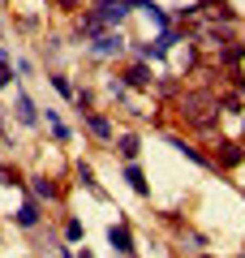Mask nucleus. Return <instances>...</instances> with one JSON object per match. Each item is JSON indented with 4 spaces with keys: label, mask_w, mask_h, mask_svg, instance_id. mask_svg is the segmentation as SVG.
I'll return each mask as SVG.
<instances>
[{
    "label": "nucleus",
    "mask_w": 245,
    "mask_h": 258,
    "mask_svg": "<svg viewBox=\"0 0 245 258\" xmlns=\"http://www.w3.org/2000/svg\"><path fill=\"white\" fill-rule=\"evenodd\" d=\"M18 224H22V228H35V224H39V207L35 203H22L18 207Z\"/></svg>",
    "instance_id": "39448f33"
},
{
    "label": "nucleus",
    "mask_w": 245,
    "mask_h": 258,
    "mask_svg": "<svg viewBox=\"0 0 245 258\" xmlns=\"http://www.w3.org/2000/svg\"><path fill=\"white\" fill-rule=\"evenodd\" d=\"M120 43H125L120 35H99V39H95V52H99V56H112V52H120Z\"/></svg>",
    "instance_id": "7ed1b4c3"
},
{
    "label": "nucleus",
    "mask_w": 245,
    "mask_h": 258,
    "mask_svg": "<svg viewBox=\"0 0 245 258\" xmlns=\"http://www.w3.org/2000/svg\"><path fill=\"white\" fill-rule=\"evenodd\" d=\"M125 82H129V86H146V82H151V74H146L142 64H134V69L125 74Z\"/></svg>",
    "instance_id": "0eeeda50"
},
{
    "label": "nucleus",
    "mask_w": 245,
    "mask_h": 258,
    "mask_svg": "<svg viewBox=\"0 0 245 258\" xmlns=\"http://www.w3.org/2000/svg\"><path fill=\"white\" fill-rule=\"evenodd\" d=\"M13 82V69H9V56H5V47H0V86Z\"/></svg>",
    "instance_id": "9b49d317"
},
{
    "label": "nucleus",
    "mask_w": 245,
    "mask_h": 258,
    "mask_svg": "<svg viewBox=\"0 0 245 258\" xmlns=\"http://www.w3.org/2000/svg\"><path fill=\"white\" fill-rule=\"evenodd\" d=\"M35 194H39V198H56V185L43 181V176H35Z\"/></svg>",
    "instance_id": "9d476101"
},
{
    "label": "nucleus",
    "mask_w": 245,
    "mask_h": 258,
    "mask_svg": "<svg viewBox=\"0 0 245 258\" xmlns=\"http://www.w3.org/2000/svg\"><path fill=\"white\" fill-rule=\"evenodd\" d=\"M78 181H82V185H91V189H95V172H91V164H82V168H78Z\"/></svg>",
    "instance_id": "ddd939ff"
},
{
    "label": "nucleus",
    "mask_w": 245,
    "mask_h": 258,
    "mask_svg": "<svg viewBox=\"0 0 245 258\" xmlns=\"http://www.w3.org/2000/svg\"><path fill=\"white\" fill-rule=\"evenodd\" d=\"M18 120H22V125H35V120H39V112H35V103H30L26 95H18Z\"/></svg>",
    "instance_id": "20e7f679"
},
{
    "label": "nucleus",
    "mask_w": 245,
    "mask_h": 258,
    "mask_svg": "<svg viewBox=\"0 0 245 258\" xmlns=\"http://www.w3.org/2000/svg\"><path fill=\"white\" fill-rule=\"evenodd\" d=\"M108 241L116 245V254H134V237H129L125 224H120V228H112V232H108Z\"/></svg>",
    "instance_id": "f257e3e1"
},
{
    "label": "nucleus",
    "mask_w": 245,
    "mask_h": 258,
    "mask_svg": "<svg viewBox=\"0 0 245 258\" xmlns=\"http://www.w3.org/2000/svg\"><path fill=\"white\" fill-rule=\"evenodd\" d=\"M120 155L134 164V159H138V138H129V134H125V138H120Z\"/></svg>",
    "instance_id": "6e6552de"
},
{
    "label": "nucleus",
    "mask_w": 245,
    "mask_h": 258,
    "mask_svg": "<svg viewBox=\"0 0 245 258\" xmlns=\"http://www.w3.org/2000/svg\"><path fill=\"white\" fill-rule=\"evenodd\" d=\"M99 26H103L99 13H86V18H82V30H99Z\"/></svg>",
    "instance_id": "f8f14e48"
},
{
    "label": "nucleus",
    "mask_w": 245,
    "mask_h": 258,
    "mask_svg": "<svg viewBox=\"0 0 245 258\" xmlns=\"http://www.w3.org/2000/svg\"><path fill=\"white\" fill-rule=\"evenodd\" d=\"M86 125H91L95 134H99V138H112V125H108V116H99V112H91V116H86Z\"/></svg>",
    "instance_id": "423d86ee"
},
{
    "label": "nucleus",
    "mask_w": 245,
    "mask_h": 258,
    "mask_svg": "<svg viewBox=\"0 0 245 258\" xmlns=\"http://www.w3.org/2000/svg\"><path fill=\"white\" fill-rule=\"evenodd\" d=\"M125 181H129V185H134V189H138V194H146V181H142V172H138V168H134V164H129V168H125Z\"/></svg>",
    "instance_id": "1a4fd4ad"
},
{
    "label": "nucleus",
    "mask_w": 245,
    "mask_h": 258,
    "mask_svg": "<svg viewBox=\"0 0 245 258\" xmlns=\"http://www.w3.org/2000/svg\"><path fill=\"white\" fill-rule=\"evenodd\" d=\"M52 86H56L60 95H69V99H73V86H69V78H52Z\"/></svg>",
    "instance_id": "4468645a"
},
{
    "label": "nucleus",
    "mask_w": 245,
    "mask_h": 258,
    "mask_svg": "<svg viewBox=\"0 0 245 258\" xmlns=\"http://www.w3.org/2000/svg\"><path fill=\"white\" fill-rule=\"evenodd\" d=\"M125 13H129V0H108V5H103V13H99V18H103V22H120V18H125Z\"/></svg>",
    "instance_id": "f03ea898"
}]
</instances>
